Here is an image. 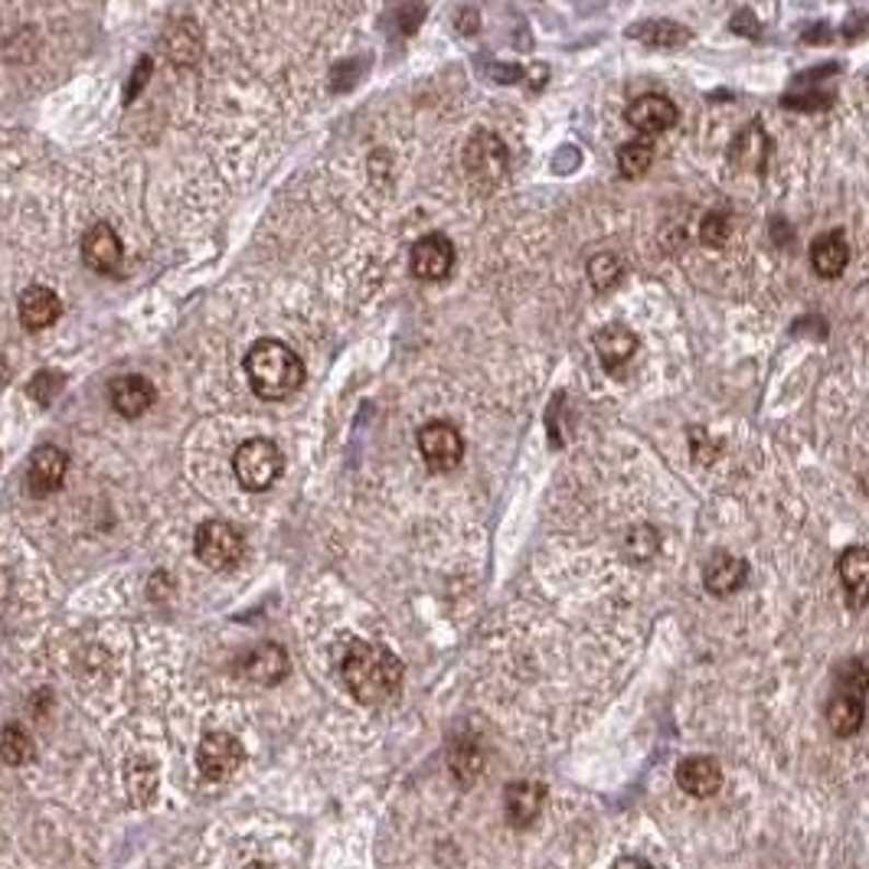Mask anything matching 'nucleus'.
<instances>
[{
	"label": "nucleus",
	"instance_id": "f257e3e1",
	"mask_svg": "<svg viewBox=\"0 0 869 869\" xmlns=\"http://www.w3.org/2000/svg\"><path fill=\"white\" fill-rule=\"evenodd\" d=\"M340 676L354 699L367 706H380L399 693L403 663L383 645H354L340 660Z\"/></svg>",
	"mask_w": 869,
	"mask_h": 869
},
{
	"label": "nucleus",
	"instance_id": "f03ea898",
	"mask_svg": "<svg viewBox=\"0 0 869 869\" xmlns=\"http://www.w3.org/2000/svg\"><path fill=\"white\" fill-rule=\"evenodd\" d=\"M245 376L255 390V396L278 403L288 399L304 383V363L301 357L281 344V340H258L245 354Z\"/></svg>",
	"mask_w": 869,
	"mask_h": 869
},
{
	"label": "nucleus",
	"instance_id": "7ed1b4c3",
	"mask_svg": "<svg viewBox=\"0 0 869 869\" xmlns=\"http://www.w3.org/2000/svg\"><path fill=\"white\" fill-rule=\"evenodd\" d=\"M867 690H869V667L860 657H850L834 680L824 719L834 735L850 739L864 729L867 722Z\"/></svg>",
	"mask_w": 869,
	"mask_h": 869
},
{
	"label": "nucleus",
	"instance_id": "20e7f679",
	"mask_svg": "<svg viewBox=\"0 0 869 869\" xmlns=\"http://www.w3.org/2000/svg\"><path fill=\"white\" fill-rule=\"evenodd\" d=\"M281 467H285V457H281L278 444L268 441V438H248L232 454L235 480L245 490H268L278 480Z\"/></svg>",
	"mask_w": 869,
	"mask_h": 869
},
{
	"label": "nucleus",
	"instance_id": "39448f33",
	"mask_svg": "<svg viewBox=\"0 0 869 869\" xmlns=\"http://www.w3.org/2000/svg\"><path fill=\"white\" fill-rule=\"evenodd\" d=\"M194 549H197V556H200L204 566H210V569H232L239 563L245 543H242L239 530H232L229 523L207 520L197 530V536H194Z\"/></svg>",
	"mask_w": 869,
	"mask_h": 869
},
{
	"label": "nucleus",
	"instance_id": "423d86ee",
	"mask_svg": "<svg viewBox=\"0 0 869 869\" xmlns=\"http://www.w3.org/2000/svg\"><path fill=\"white\" fill-rule=\"evenodd\" d=\"M464 167L474 177V184H500L507 174V148L497 135L490 131H477L467 148H464Z\"/></svg>",
	"mask_w": 869,
	"mask_h": 869
},
{
	"label": "nucleus",
	"instance_id": "0eeeda50",
	"mask_svg": "<svg viewBox=\"0 0 869 869\" xmlns=\"http://www.w3.org/2000/svg\"><path fill=\"white\" fill-rule=\"evenodd\" d=\"M413 275L419 281H441L454 268V245L444 232H429L413 245Z\"/></svg>",
	"mask_w": 869,
	"mask_h": 869
},
{
	"label": "nucleus",
	"instance_id": "6e6552de",
	"mask_svg": "<svg viewBox=\"0 0 869 869\" xmlns=\"http://www.w3.org/2000/svg\"><path fill=\"white\" fill-rule=\"evenodd\" d=\"M625 118L628 125L641 135V138H653V135H663L676 125L680 112L676 105L667 99V95H657V92H648V95H638L628 108H625Z\"/></svg>",
	"mask_w": 869,
	"mask_h": 869
},
{
	"label": "nucleus",
	"instance_id": "1a4fd4ad",
	"mask_svg": "<svg viewBox=\"0 0 869 869\" xmlns=\"http://www.w3.org/2000/svg\"><path fill=\"white\" fill-rule=\"evenodd\" d=\"M419 451L432 471H451L464 457V438L448 422H429L419 432Z\"/></svg>",
	"mask_w": 869,
	"mask_h": 869
},
{
	"label": "nucleus",
	"instance_id": "9d476101",
	"mask_svg": "<svg viewBox=\"0 0 869 869\" xmlns=\"http://www.w3.org/2000/svg\"><path fill=\"white\" fill-rule=\"evenodd\" d=\"M245 758V749L239 739L225 735V732H210L204 742H200V752H197V765L200 772L210 778V781H222L229 778Z\"/></svg>",
	"mask_w": 869,
	"mask_h": 869
},
{
	"label": "nucleus",
	"instance_id": "9b49d317",
	"mask_svg": "<svg viewBox=\"0 0 869 869\" xmlns=\"http://www.w3.org/2000/svg\"><path fill=\"white\" fill-rule=\"evenodd\" d=\"M66 467H69V457L62 448L56 444H43L30 454V467H26V487L33 497H49L53 490L62 487V477H66Z\"/></svg>",
	"mask_w": 869,
	"mask_h": 869
},
{
	"label": "nucleus",
	"instance_id": "f8f14e48",
	"mask_svg": "<svg viewBox=\"0 0 869 869\" xmlns=\"http://www.w3.org/2000/svg\"><path fill=\"white\" fill-rule=\"evenodd\" d=\"M82 258L92 271H102V275H112L121 268L125 248H121V239L115 235V229L108 222H95L82 235Z\"/></svg>",
	"mask_w": 869,
	"mask_h": 869
},
{
	"label": "nucleus",
	"instance_id": "ddd939ff",
	"mask_svg": "<svg viewBox=\"0 0 869 869\" xmlns=\"http://www.w3.org/2000/svg\"><path fill=\"white\" fill-rule=\"evenodd\" d=\"M112 409L125 419H138L154 406V383L144 376H118L108 386Z\"/></svg>",
	"mask_w": 869,
	"mask_h": 869
},
{
	"label": "nucleus",
	"instance_id": "4468645a",
	"mask_svg": "<svg viewBox=\"0 0 869 869\" xmlns=\"http://www.w3.org/2000/svg\"><path fill=\"white\" fill-rule=\"evenodd\" d=\"M676 785L690 798H712L722 788V768L706 755H690L676 765Z\"/></svg>",
	"mask_w": 869,
	"mask_h": 869
},
{
	"label": "nucleus",
	"instance_id": "2eb2a0df",
	"mask_svg": "<svg viewBox=\"0 0 869 869\" xmlns=\"http://www.w3.org/2000/svg\"><path fill=\"white\" fill-rule=\"evenodd\" d=\"M837 576H841L850 609H864L869 602V549L864 546L844 549L837 559Z\"/></svg>",
	"mask_w": 869,
	"mask_h": 869
},
{
	"label": "nucleus",
	"instance_id": "dca6fc26",
	"mask_svg": "<svg viewBox=\"0 0 869 869\" xmlns=\"http://www.w3.org/2000/svg\"><path fill=\"white\" fill-rule=\"evenodd\" d=\"M288 670V657L278 645H258L252 651H245L239 657V673L248 680V683H258V686H271L285 676Z\"/></svg>",
	"mask_w": 869,
	"mask_h": 869
},
{
	"label": "nucleus",
	"instance_id": "f3484780",
	"mask_svg": "<svg viewBox=\"0 0 869 869\" xmlns=\"http://www.w3.org/2000/svg\"><path fill=\"white\" fill-rule=\"evenodd\" d=\"M20 321L26 331H46L49 324H56L59 311H62V301L53 288H43V285H30L23 294H20Z\"/></svg>",
	"mask_w": 869,
	"mask_h": 869
},
{
	"label": "nucleus",
	"instance_id": "a211bd4d",
	"mask_svg": "<svg viewBox=\"0 0 869 869\" xmlns=\"http://www.w3.org/2000/svg\"><path fill=\"white\" fill-rule=\"evenodd\" d=\"M811 265L821 278H837L844 275V268L850 265V242L844 235V229H831L824 235L814 239L811 245Z\"/></svg>",
	"mask_w": 869,
	"mask_h": 869
},
{
	"label": "nucleus",
	"instance_id": "6ab92c4d",
	"mask_svg": "<svg viewBox=\"0 0 869 869\" xmlns=\"http://www.w3.org/2000/svg\"><path fill=\"white\" fill-rule=\"evenodd\" d=\"M745 579H749V563L729 553H716L703 569V582L712 595H732L745 586Z\"/></svg>",
	"mask_w": 869,
	"mask_h": 869
},
{
	"label": "nucleus",
	"instance_id": "aec40b11",
	"mask_svg": "<svg viewBox=\"0 0 869 869\" xmlns=\"http://www.w3.org/2000/svg\"><path fill=\"white\" fill-rule=\"evenodd\" d=\"M543 804H546V791L536 781H517L507 788V798H503V808L513 827H530L540 818Z\"/></svg>",
	"mask_w": 869,
	"mask_h": 869
},
{
	"label": "nucleus",
	"instance_id": "412c9836",
	"mask_svg": "<svg viewBox=\"0 0 869 869\" xmlns=\"http://www.w3.org/2000/svg\"><path fill=\"white\" fill-rule=\"evenodd\" d=\"M595 350H599V357H602V363L609 370H622L635 357L638 337L628 327H622V324H609V327H602L595 334Z\"/></svg>",
	"mask_w": 869,
	"mask_h": 869
},
{
	"label": "nucleus",
	"instance_id": "4be33fe9",
	"mask_svg": "<svg viewBox=\"0 0 869 869\" xmlns=\"http://www.w3.org/2000/svg\"><path fill=\"white\" fill-rule=\"evenodd\" d=\"M628 36L651 46V49H676V46H686L693 39V33L676 20H641L638 26L628 30Z\"/></svg>",
	"mask_w": 869,
	"mask_h": 869
},
{
	"label": "nucleus",
	"instance_id": "5701e85b",
	"mask_svg": "<svg viewBox=\"0 0 869 869\" xmlns=\"http://www.w3.org/2000/svg\"><path fill=\"white\" fill-rule=\"evenodd\" d=\"M768 148H772V141H768V135L758 128V125H749L735 141H732V164L735 167H742V171H765V164H768Z\"/></svg>",
	"mask_w": 869,
	"mask_h": 869
},
{
	"label": "nucleus",
	"instance_id": "b1692460",
	"mask_svg": "<svg viewBox=\"0 0 869 869\" xmlns=\"http://www.w3.org/2000/svg\"><path fill=\"white\" fill-rule=\"evenodd\" d=\"M653 164V144L651 138H635L628 144L618 148V171L628 177V181H638L651 171Z\"/></svg>",
	"mask_w": 869,
	"mask_h": 869
},
{
	"label": "nucleus",
	"instance_id": "393cba45",
	"mask_svg": "<svg viewBox=\"0 0 869 869\" xmlns=\"http://www.w3.org/2000/svg\"><path fill=\"white\" fill-rule=\"evenodd\" d=\"M0 758L13 768L26 765L33 758V739L23 732V726H3L0 732Z\"/></svg>",
	"mask_w": 869,
	"mask_h": 869
},
{
	"label": "nucleus",
	"instance_id": "a878e982",
	"mask_svg": "<svg viewBox=\"0 0 869 869\" xmlns=\"http://www.w3.org/2000/svg\"><path fill=\"white\" fill-rule=\"evenodd\" d=\"M589 278H592V285H595L599 291L615 288V285L625 278V262H622L618 255H612V252H602V255H595V258L589 262Z\"/></svg>",
	"mask_w": 869,
	"mask_h": 869
},
{
	"label": "nucleus",
	"instance_id": "bb28decb",
	"mask_svg": "<svg viewBox=\"0 0 869 869\" xmlns=\"http://www.w3.org/2000/svg\"><path fill=\"white\" fill-rule=\"evenodd\" d=\"M729 232H732V219H729V213H722V210H712L709 217L703 219V225H699V239L709 248L726 245L729 242Z\"/></svg>",
	"mask_w": 869,
	"mask_h": 869
},
{
	"label": "nucleus",
	"instance_id": "cd10ccee",
	"mask_svg": "<svg viewBox=\"0 0 869 869\" xmlns=\"http://www.w3.org/2000/svg\"><path fill=\"white\" fill-rule=\"evenodd\" d=\"M59 386H62V376L59 373H49V370H43L33 383H30V396L33 399H39V403H49L56 393H59Z\"/></svg>",
	"mask_w": 869,
	"mask_h": 869
},
{
	"label": "nucleus",
	"instance_id": "c85d7f7f",
	"mask_svg": "<svg viewBox=\"0 0 869 869\" xmlns=\"http://www.w3.org/2000/svg\"><path fill=\"white\" fill-rule=\"evenodd\" d=\"M148 69H151V59H141V66H138V72H135V85H131V89L125 92V95H128V102H131V99H135V95L141 92V85L148 82Z\"/></svg>",
	"mask_w": 869,
	"mask_h": 869
},
{
	"label": "nucleus",
	"instance_id": "c756f323",
	"mask_svg": "<svg viewBox=\"0 0 869 869\" xmlns=\"http://www.w3.org/2000/svg\"><path fill=\"white\" fill-rule=\"evenodd\" d=\"M612 869H653L648 860H641V857H622V860H615V867Z\"/></svg>",
	"mask_w": 869,
	"mask_h": 869
},
{
	"label": "nucleus",
	"instance_id": "7c9ffc66",
	"mask_svg": "<svg viewBox=\"0 0 869 869\" xmlns=\"http://www.w3.org/2000/svg\"><path fill=\"white\" fill-rule=\"evenodd\" d=\"M10 380V370H7V363H3V357H0V386Z\"/></svg>",
	"mask_w": 869,
	"mask_h": 869
}]
</instances>
